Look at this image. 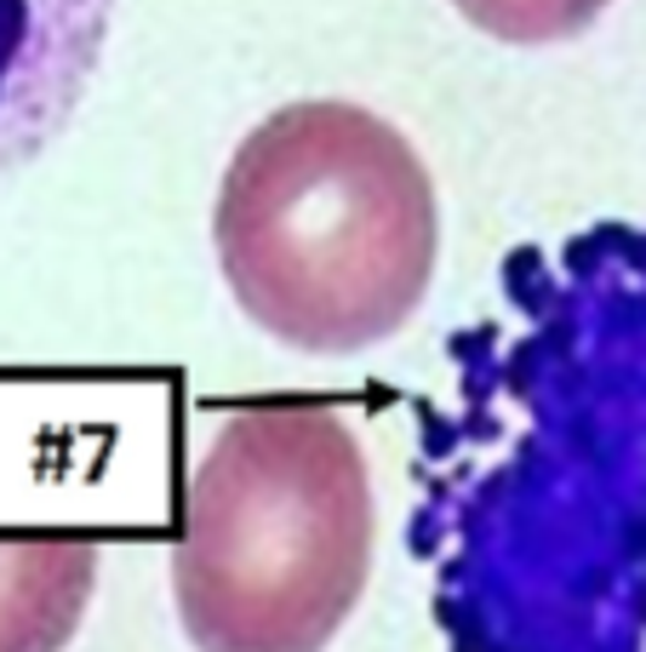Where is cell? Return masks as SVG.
Here are the masks:
<instances>
[{"mask_svg": "<svg viewBox=\"0 0 646 652\" xmlns=\"http://www.w3.org/2000/svg\"><path fill=\"white\" fill-rule=\"evenodd\" d=\"M413 418L447 652H646V224L509 252Z\"/></svg>", "mask_w": 646, "mask_h": 652, "instance_id": "cell-1", "label": "cell"}, {"mask_svg": "<svg viewBox=\"0 0 646 652\" xmlns=\"http://www.w3.org/2000/svg\"><path fill=\"white\" fill-rule=\"evenodd\" d=\"M212 252L258 332L298 355H361L429 298L440 195L395 121L350 97H298L235 144Z\"/></svg>", "mask_w": 646, "mask_h": 652, "instance_id": "cell-2", "label": "cell"}, {"mask_svg": "<svg viewBox=\"0 0 646 652\" xmlns=\"http://www.w3.org/2000/svg\"><path fill=\"white\" fill-rule=\"evenodd\" d=\"M378 498L326 401L218 418L184 475L173 601L195 652H326L372 578Z\"/></svg>", "mask_w": 646, "mask_h": 652, "instance_id": "cell-3", "label": "cell"}, {"mask_svg": "<svg viewBox=\"0 0 646 652\" xmlns=\"http://www.w3.org/2000/svg\"><path fill=\"white\" fill-rule=\"evenodd\" d=\"M115 0H0V178L75 121L104 63Z\"/></svg>", "mask_w": 646, "mask_h": 652, "instance_id": "cell-4", "label": "cell"}, {"mask_svg": "<svg viewBox=\"0 0 646 652\" xmlns=\"http://www.w3.org/2000/svg\"><path fill=\"white\" fill-rule=\"evenodd\" d=\"M97 590V544L70 527H0V652H63Z\"/></svg>", "mask_w": 646, "mask_h": 652, "instance_id": "cell-5", "label": "cell"}, {"mask_svg": "<svg viewBox=\"0 0 646 652\" xmlns=\"http://www.w3.org/2000/svg\"><path fill=\"white\" fill-rule=\"evenodd\" d=\"M452 7L492 41L509 46H555L590 29L612 0H452Z\"/></svg>", "mask_w": 646, "mask_h": 652, "instance_id": "cell-6", "label": "cell"}]
</instances>
